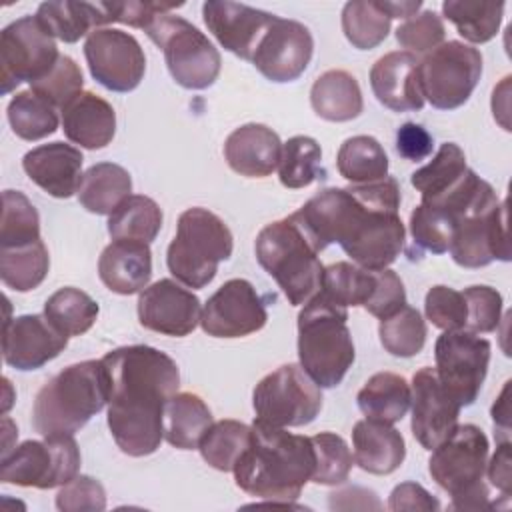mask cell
<instances>
[{
  "label": "cell",
  "instance_id": "32",
  "mask_svg": "<svg viewBox=\"0 0 512 512\" xmlns=\"http://www.w3.org/2000/svg\"><path fill=\"white\" fill-rule=\"evenodd\" d=\"M36 18L56 40L66 44H74L82 36H90L94 30L106 26L104 12L98 2H42L36 10Z\"/></svg>",
  "mask_w": 512,
  "mask_h": 512
},
{
  "label": "cell",
  "instance_id": "2",
  "mask_svg": "<svg viewBox=\"0 0 512 512\" xmlns=\"http://www.w3.org/2000/svg\"><path fill=\"white\" fill-rule=\"evenodd\" d=\"M108 428L116 446L134 458L154 454L164 440L166 400L178 392V364L162 350L134 344L108 352Z\"/></svg>",
  "mask_w": 512,
  "mask_h": 512
},
{
  "label": "cell",
  "instance_id": "33",
  "mask_svg": "<svg viewBox=\"0 0 512 512\" xmlns=\"http://www.w3.org/2000/svg\"><path fill=\"white\" fill-rule=\"evenodd\" d=\"M360 412L376 422L396 424L410 408V384L394 372H376L356 394Z\"/></svg>",
  "mask_w": 512,
  "mask_h": 512
},
{
  "label": "cell",
  "instance_id": "4",
  "mask_svg": "<svg viewBox=\"0 0 512 512\" xmlns=\"http://www.w3.org/2000/svg\"><path fill=\"white\" fill-rule=\"evenodd\" d=\"M110 398V376L100 360L66 366L36 394L32 426L40 436H74Z\"/></svg>",
  "mask_w": 512,
  "mask_h": 512
},
{
  "label": "cell",
  "instance_id": "14",
  "mask_svg": "<svg viewBox=\"0 0 512 512\" xmlns=\"http://www.w3.org/2000/svg\"><path fill=\"white\" fill-rule=\"evenodd\" d=\"M492 346L468 330L442 332L434 344L436 374L460 406L476 402L486 380Z\"/></svg>",
  "mask_w": 512,
  "mask_h": 512
},
{
  "label": "cell",
  "instance_id": "20",
  "mask_svg": "<svg viewBox=\"0 0 512 512\" xmlns=\"http://www.w3.org/2000/svg\"><path fill=\"white\" fill-rule=\"evenodd\" d=\"M202 304L178 280L160 278L138 296V320L144 328L164 336H188L200 324Z\"/></svg>",
  "mask_w": 512,
  "mask_h": 512
},
{
  "label": "cell",
  "instance_id": "60",
  "mask_svg": "<svg viewBox=\"0 0 512 512\" xmlns=\"http://www.w3.org/2000/svg\"><path fill=\"white\" fill-rule=\"evenodd\" d=\"M380 6H382V10L390 18H404V20H408L414 14H418V10L422 8V2L420 0H400V2L380 0Z\"/></svg>",
  "mask_w": 512,
  "mask_h": 512
},
{
  "label": "cell",
  "instance_id": "17",
  "mask_svg": "<svg viewBox=\"0 0 512 512\" xmlns=\"http://www.w3.org/2000/svg\"><path fill=\"white\" fill-rule=\"evenodd\" d=\"M268 312L256 288L244 278L226 280L204 304L200 326L214 338H242L266 326Z\"/></svg>",
  "mask_w": 512,
  "mask_h": 512
},
{
  "label": "cell",
  "instance_id": "7",
  "mask_svg": "<svg viewBox=\"0 0 512 512\" xmlns=\"http://www.w3.org/2000/svg\"><path fill=\"white\" fill-rule=\"evenodd\" d=\"M488 450V436L476 424H458L446 440L432 448L428 472L452 496V510L496 508L484 484Z\"/></svg>",
  "mask_w": 512,
  "mask_h": 512
},
{
  "label": "cell",
  "instance_id": "21",
  "mask_svg": "<svg viewBox=\"0 0 512 512\" xmlns=\"http://www.w3.org/2000/svg\"><path fill=\"white\" fill-rule=\"evenodd\" d=\"M66 346L68 336L44 314H22L4 322L2 358L16 370H38L54 360Z\"/></svg>",
  "mask_w": 512,
  "mask_h": 512
},
{
  "label": "cell",
  "instance_id": "24",
  "mask_svg": "<svg viewBox=\"0 0 512 512\" xmlns=\"http://www.w3.org/2000/svg\"><path fill=\"white\" fill-rule=\"evenodd\" d=\"M82 152L64 142H48L28 150L22 168L28 178L54 198H70L78 194L82 184Z\"/></svg>",
  "mask_w": 512,
  "mask_h": 512
},
{
  "label": "cell",
  "instance_id": "13",
  "mask_svg": "<svg viewBox=\"0 0 512 512\" xmlns=\"http://www.w3.org/2000/svg\"><path fill=\"white\" fill-rule=\"evenodd\" d=\"M56 38L34 16H22L0 32L2 94L22 82H36L58 62Z\"/></svg>",
  "mask_w": 512,
  "mask_h": 512
},
{
  "label": "cell",
  "instance_id": "49",
  "mask_svg": "<svg viewBox=\"0 0 512 512\" xmlns=\"http://www.w3.org/2000/svg\"><path fill=\"white\" fill-rule=\"evenodd\" d=\"M84 76L80 66L66 54H60L54 68L40 80L30 84V90L50 102L54 108H64L76 94L82 92Z\"/></svg>",
  "mask_w": 512,
  "mask_h": 512
},
{
  "label": "cell",
  "instance_id": "9",
  "mask_svg": "<svg viewBox=\"0 0 512 512\" xmlns=\"http://www.w3.org/2000/svg\"><path fill=\"white\" fill-rule=\"evenodd\" d=\"M144 32L162 48L176 84L186 90H204L216 82L222 66L220 52L194 24L166 12L158 14Z\"/></svg>",
  "mask_w": 512,
  "mask_h": 512
},
{
  "label": "cell",
  "instance_id": "6",
  "mask_svg": "<svg viewBox=\"0 0 512 512\" xmlns=\"http://www.w3.org/2000/svg\"><path fill=\"white\" fill-rule=\"evenodd\" d=\"M256 260L276 280L292 306H304L322 288L318 250L294 214L266 224L256 236Z\"/></svg>",
  "mask_w": 512,
  "mask_h": 512
},
{
  "label": "cell",
  "instance_id": "19",
  "mask_svg": "<svg viewBox=\"0 0 512 512\" xmlns=\"http://www.w3.org/2000/svg\"><path fill=\"white\" fill-rule=\"evenodd\" d=\"M410 408V428L416 442L422 448L432 450L454 432L462 406L442 386L436 370L424 366L412 376Z\"/></svg>",
  "mask_w": 512,
  "mask_h": 512
},
{
  "label": "cell",
  "instance_id": "22",
  "mask_svg": "<svg viewBox=\"0 0 512 512\" xmlns=\"http://www.w3.org/2000/svg\"><path fill=\"white\" fill-rule=\"evenodd\" d=\"M202 18L224 50L250 62L258 40L276 14L230 0H208L202 4Z\"/></svg>",
  "mask_w": 512,
  "mask_h": 512
},
{
  "label": "cell",
  "instance_id": "53",
  "mask_svg": "<svg viewBox=\"0 0 512 512\" xmlns=\"http://www.w3.org/2000/svg\"><path fill=\"white\" fill-rule=\"evenodd\" d=\"M56 508L60 512H100L106 508V490L96 478L78 474L58 490Z\"/></svg>",
  "mask_w": 512,
  "mask_h": 512
},
{
  "label": "cell",
  "instance_id": "39",
  "mask_svg": "<svg viewBox=\"0 0 512 512\" xmlns=\"http://www.w3.org/2000/svg\"><path fill=\"white\" fill-rule=\"evenodd\" d=\"M466 168L464 150L454 142H444L426 166L412 172L410 184L420 192V202H430L450 190Z\"/></svg>",
  "mask_w": 512,
  "mask_h": 512
},
{
  "label": "cell",
  "instance_id": "54",
  "mask_svg": "<svg viewBox=\"0 0 512 512\" xmlns=\"http://www.w3.org/2000/svg\"><path fill=\"white\" fill-rule=\"evenodd\" d=\"M406 304V290L400 280V276L390 270H374V286L370 292V298L362 306L368 314L376 316L378 320H384L398 312Z\"/></svg>",
  "mask_w": 512,
  "mask_h": 512
},
{
  "label": "cell",
  "instance_id": "44",
  "mask_svg": "<svg viewBox=\"0 0 512 512\" xmlns=\"http://www.w3.org/2000/svg\"><path fill=\"white\" fill-rule=\"evenodd\" d=\"M378 336L388 354L412 358L420 354L426 344V322L414 306L404 304L398 312L380 320Z\"/></svg>",
  "mask_w": 512,
  "mask_h": 512
},
{
  "label": "cell",
  "instance_id": "56",
  "mask_svg": "<svg viewBox=\"0 0 512 512\" xmlns=\"http://www.w3.org/2000/svg\"><path fill=\"white\" fill-rule=\"evenodd\" d=\"M434 138L432 134L416 124V122H404L396 132V152L410 162H420L432 154Z\"/></svg>",
  "mask_w": 512,
  "mask_h": 512
},
{
  "label": "cell",
  "instance_id": "52",
  "mask_svg": "<svg viewBox=\"0 0 512 512\" xmlns=\"http://www.w3.org/2000/svg\"><path fill=\"white\" fill-rule=\"evenodd\" d=\"M424 314L436 328L444 332L464 330L468 314L464 294L444 284L432 286L424 298Z\"/></svg>",
  "mask_w": 512,
  "mask_h": 512
},
{
  "label": "cell",
  "instance_id": "45",
  "mask_svg": "<svg viewBox=\"0 0 512 512\" xmlns=\"http://www.w3.org/2000/svg\"><path fill=\"white\" fill-rule=\"evenodd\" d=\"M374 286V270L354 262H334L324 268L320 292L342 308L364 306Z\"/></svg>",
  "mask_w": 512,
  "mask_h": 512
},
{
  "label": "cell",
  "instance_id": "3",
  "mask_svg": "<svg viewBox=\"0 0 512 512\" xmlns=\"http://www.w3.org/2000/svg\"><path fill=\"white\" fill-rule=\"evenodd\" d=\"M250 428V444L232 468L236 486L264 502L296 500L316 468L310 436L256 418Z\"/></svg>",
  "mask_w": 512,
  "mask_h": 512
},
{
  "label": "cell",
  "instance_id": "12",
  "mask_svg": "<svg viewBox=\"0 0 512 512\" xmlns=\"http://www.w3.org/2000/svg\"><path fill=\"white\" fill-rule=\"evenodd\" d=\"M80 470V448L74 436H44L14 446L0 460V480L6 484L50 490L64 486Z\"/></svg>",
  "mask_w": 512,
  "mask_h": 512
},
{
  "label": "cell",
  "instance_id": "8",
  "mask_svg": "<svg viewBox=\"0 0 512 512\" xmlns=\"http://www.w3.org/2000/svg\"><path fill=\"white\" fill-rule=\"evenodd\" d=\"M232 248L234 238L226 222L218 214L194 206L178 216L166 264L180 284L198 290L214 280L218 264L232 256Z\"/></svg>",
  "mask_w": 512,
  "mask_h": 512
},
{
  "label": "cell",
  "instance_id": "42",
  "mask_svg": "<svg viewBox=\"0 0 512 512\" xmlns=\"http://www.w3.org/2000/svg\"><path fill=\"white\" fill-rule=\"evenodd\" d=\"M252 428L238 420H218L202 436L200 456L220 472H232L236 460L248 448Z\"/></svg>",
  "mask_w": 512,
  "mask_h": 512
},
{
  "label": "cell",
  "instance_id": "34",
  "mask_svg": "<svg viewBox=\"0 0 512 512\" xmlns=\"http://www.w3.org/2000/svg\"><path fill=\"white\" fill-rule=\"evenodd\" d=\"M388 156L374 136L346 138L336 154V168L352 184H368L388 176Z\"/></svg>",
  "mask_w": 512,
  "mask_h": 512
},
{
  "label": "cell",
  "instance_id": "43",
  "mask_svg": "<svg viewBox=\"0 0 512 512\" xmlns=\"http://www.w3.org/2000/svg\"><path fill=\"white\" fill-rule=\"evenodd\" d=\"M322 150L310 136H292L282 144L278 178L284 188L298 190L310 186L322 176Z\"/></svg>",
  "mask_w": 512,
  "mask_h": 512
},
{
  "label": "cell",
  "instance_id": "27",
  "mask_svg": "<svg viewBox=\"0 0 512 512\" xmlns=\"http://www.w3.org/2000/svg\"><path fill=\"white\" fill-rule=\"evenodd\" d=\"M102 284L122 296L142 292L152 276L150 244L140 240H112L98 258Z\"/></svg>",
  "mask_w": 512,
  "mask_h": 512
},
{
  "label": "cell",
  "instance_id": "29",
  "mask_svg": "<svg viewBox=\"0 0 512 512\" xmlns=\"http://www.w3.org/2000/svg\"><path fill=\"white\" fill-rule=\"evenodd\" d=\"M214 418L206 402L192 392H176L164 404V440L180 450L198 448Z\"/></svg>",
  "mask_w": 512,
  "mask_h": 512
},
{
  "label": "cell",
  "instance_id": "58",
  "mask_svg": "<svg viewBox=\"0 0 512 512\" xmlns=\"http://www.w3.org/2000/svg\"><path fill=\"white\" fill-rule=\"evenodd\" d=\"M486 474L492 486H496L504 498H510V442L500 440L494 456L486 462Z\"/></svg>",
  "mask_w": 512,
  "mask_h": 512
},
{
  "label": "cell",
  "instance_id": "41",
  "mask_svg": "<svg viewBox=\"0 0 512 512\" xmlns=\"http://www.w3.org/2000/svg\"><path fill=\"white\" fill-rule=\"evenodd\" d=\"M58 108H54L50 102H46L42 96H38L32 90L18 92L8 102V122L12 126V132L28 142L42 140L58 130Z\"/></svg>",
  "mask_w": 512,
  "mask_h": 512
},
{
  "label": "cell",
  "instance_id": "47",
  "mask_svg": "<svg viewBox=\"0 0 512 512\" xmlns=\"http://www.w3.org/2000/svg\"><path fill=\"white\" fill-rule=\"evenodd\" d=\"M310 440L316 454V468L310 482L322 486L344 484L354 466V456L346 440L334 432H318Z\"/></svg>",
  "mask_w": 512,
  "mask_h": 512
},
{
  "label": "cell",
  "instance_id": "55",
  "mask_svg": "<svg viewBox=\"0 0 512 512\" xmlns=\"http://www.w3.org/2000/svg\"><path fill=\"white\" fill-rule=\"evenodd\" d=\"M102 12H104V22L112 24H128L132 28H142L146 30L148 24L158 16L166 14L180 4H166V2H138V0H112V2H98Z\"/></svg>",
  "mask_w": 512,
  "mask_h": 512
},
{
  "label": "cell",
  "instance_id": "59",
  "mask_svg": "<svg viewBox=\"0 0 512 512\" xmlns=\"http://www.w3.org/2000/svg\"><path fill=\"white\" fill-rule=\"evenodd\" d=\"M328 506L334 510H350V508H380V502L376 498V494L372 490L360 488V486H352L332 492L328 498Z\"/></svg>",
  "mask_w": 512,
  "mask_h": 512
},
{
  "label": "cell",
  "instance_id": "46",
  "mask_svg": "<svg viewBox=\"0 0 512 512\" xmlns=\"http://www.w3.org/2000/svg\"><path fill=\"white\" fill-rule=\"evenodd\" d=\"M40 240V216L34 204L18 190L2 192L0 248L22 246Z\"/></svg>",
  "mask_w": 512,
  "mask_h": 512
},
{
  "label": "cell",
  "instance_id": "10",
  "mask_svg": "<svg viewBox=\"0 0 512 512\" xmlns=\"http://www.w3.org/2000/svg\"><path fill=\"white\" fill-rule=\"evenodd\" d=\"M482 54L460 40H448L424 54L418 82L424 102L438 110H454L468 102L482 76Z\"/></svg>",
  "mask_w": 512,
  "mask_h": 512
},
{
  "label": "cell",
  "instance_id": "57",
  "mask_svg": "<svg viewBox=\"0 0 512 512\" xmlns=\"http://www.w3.org/2000/svg\"><path fill=\"white\" fill-rule=\"evenodd\" d=\"M388 510L402 512V510H426L436 512L440 510L438 498H434L424 486L416 482H402L398 484L390 498H388Z\"/></svg>",
  "mask_w": 512,
  "mask_h": 512
},
{
  "label": "cell",
  "instance_id": "37",
  "mask_svg": "<svg viewBox=\"0 0 512 512\" xmlns=\"http://www.w3.org/2000/svg\"><path fill=\"white\" fill-rule=\"evenodd\" d=\"M162 228V210L160 206L144 196H128L110 216H108V234L112 240H140L150 244Z\"/></svg>",
  "mask_w": 512,
  "mask_h": 512
},
{
  "label": "cell",
  "instance_id": "16",
  "mask_svg": "<svg viewBox=\"0 0 512 512\" xmlns=\"http://www.w3.org/2000/svg\"><path fill=\"white\" fill-rule=\"evenodd\" d=\"M448 252L462 268H482L494 260L510 262L506 200L484 204L462 216L454 226Z\"/></svg>",
  "mask_w": 512,
  "mask_h": 512
},
{
  "label": "cell",
  "instance_id": "61",
  "mask_svg": "<svg viewBox=\"0 0 512 512\" xmlns=\"http://www.w3.org/2000/svg\"><path fill=\"white\" fill-rule=\"evenodd\" d=\"M506 396H508V382L504 384L500 398L492 406V418H494V424H502L508 430V400H506Z\"/></svg>",
  "mask_w": 512,
  "mask_h": 512
},
{
  "label": "cell",
  "instance_id": "40",
  "mask_svg": "<svg viewBox=\"0 0 512 512\" xmlns=\"http://www.w3.org/2000/svg\"><path fill=\"white\" fill-rule=\"evenodd\" d=\"M392 18L382 10L380 0H352L342 8V32L358 50H372L390 32Z\"/></svg>",
  "mask_w": 512,
  "mask_h": 512
},
{
  "label": "cell",
  "instance_id": "15",
  "mask_svg": "<svg viewBox=\"0 0 512 512\" xmlns=\"http://www.w3.org/2000/svg\"><path fill=\"white\" fill-rule=\"evenodd\" d=\"M84 58L92 78L112 92L134 90L146 72L140 42L116 28L94 30L84 42Z\"/></svg>",
  "mask_w": 512,
  "mask_h": 512
},
{
  "label": "cell",
  "instance_id": "28",
  "mask_svg": "<svg viewBox=\"0 0 512 512\" xmlns=\"http://www.w3.org/2000/svg\"><path fill=\"white\" fill-rule=\"evenodd\" d=\"M354 462L368 474L386 476L396 472L406 458L404 436L384 422L358 420L352 428Z\"/></svg>",
  "mask_w": 512,
  "mask_h": 512
},
{
  "label": "cell",
  "instance_id": "36",
  "mask_svg": "<svg viewBox=\"0 0 512 512\" xmlns=\"http://www.w3.org/2000/svg\"><path fill=\"white\" fill-rule=\"evenodd\" d=\"M442 14L456 26L464 40L472 44H484L490 42L500 30L504 2L446 0L442 2Z\"/></svg>",
  "mask_w": 512,
  "mask_h": 512
},
{
  "label": "cell",
  "instance_id": "25",
  "mask_svg": "<svg viewBox=\"0 0 512 512\" xmlns=\"http://www.w3.org/2000/svg\"><path fill=\"white\" fill-rule=\"evenodd\" d=\"M280 154V136L266 124H242L224 142L226 164L246 178L270 176L278 168Z\"/></svg>",
  "mask_w": 512,
  "mask_h": 512
},
{
  "label": "cell",
  "instance_id": "5",
  "mask_svg": "<svg viewBox=\"0 0 512 512\" xmlns=\"http://www.w3.org/2000/svg\"><path fill=\"white\" fill-rule=\"evenodd\" d=\"M348 308H342L318 292L298 312V360L300 368L320 386H338L356 352L346 324Z\"/></svg>",
  "mask_w": 512,
  "mask_h": 512
},
{
  "label": "cell",
  "instance_id": "18",
  "mask_svg": "<svg viewBox=\"0 0 512 512\" xmlns=\"http://www.w3.org/2000/svg\"><path fill=\"white\" fill-rule=\"evenodd\" d=\"M314 38L298 22L276 16L258 40L250 62L270 82H292L304 74L312 60Z\"/></svg>",
  "mask_w": 512,
  "mask_h": 512
},
{
  "label": "cell",
  "instance_id": "38",
  "mask_svg": "<svg viewBox=\"0 0 512 512\" xmlns=\"http://www.w3.org/2000/svg\"><path fill=\"white\" fill-rule=\"evenodd\" d=\"M96 300L80 288L64 286L44 302V316L68 338L88 332L98 318Z\"/></svg>",
  "mask_w": 512,
  "mask_h": 512
},
{
  "label": "cell",
  "instance_id": "50",
  "mask_svg": "<svg viewBox=\"0 0 512 512\" xmlns=\"http://www.w3.org/2000/svg\"><path fill=\"white\" fill-rule=\"evenodd\" d=\"M446 28L434 10H422L396 28V40L406 52L428 54L444 42Z\"/></svg>",
  "mask_w": 512,
  "mask_h": 512
},
{
  "label": "cell",
  "instance_id": "35",
  "mask_svg": "<svg viewBox=\"0 0 512 512\" xmlns=\"http://www.w3.org/2000/svg\"><path fill=\"white\" fill-rule=\"evenodd\" d=\"M50 268V256L44 240L22 246L0 248V280L16 292L38 288Z\"/></svg>",
  "mask_w": 512,
  "mask_h": 512
},
{
  "label": "cell",
  "instance_id": "26",
  "mask_svg": "<svg viewBox=\"0 0 512 512\" xmlns=\"http://www.w3.org/2000/svg\"><path fill=\"white\" fill-rule=\"evenodd\" d=\"M60 114L64 136L80 148L100 150L116 134V112L112 104L90 90L76 94Z\"/></svg>",
  "mask_w": 512,
  "mask_h": 512
},
{
  "label": "cell",
  "instance_id": "23",
  "mask_svg": "<svg viewBox=\"0 0 512 512\" xmlns=\"http://www.w3.org/2000/svg\"><path fill=\"white\" fill-rule=\"evenodd\" d=\"M418 64V56L406 50L380 56L370 68V88L376 100L392 112L422 110Z\"/></svg>",
  "mask_w": 512,
  "mask_h": 512
},
{
  "label": "cell",
  "instance_id": "51",
  "mask_svg": "<svg viewBox=\"0 0 512 512\" xmlns=\"http://www.w3.org/2000/svg\"><path fill=\"white\" fill-rule=\"evenodd\" d=\"M466 300V326L464 330L474 334L494 332L502 320V294L486 284L464 288Z\"/></svg>",
  "mask_w": 512,
  "mask_h": 512
},
{
  "label": "cell",
  "instance_id": "1",
  "mask_svg": "<svg viewBox=\"0 0 512 512\" xmlns=\"http://www.w3.org/2000/svg\"><path fill=\"white\" fill-rule=\"evenodd\" d=\"M398 208L400 186L386 176L348 188H324L292 214L318 252L340 244L354 264L384 270L396 262L406 240Z\"/></svg>",
  "mask_w": 512,
  "mask_h": 512
},
{
  "label": "cell",
  "instance_id": "31",
  "mask_svg": "<svg viewBox=\"0 0 512 512\" xmlns=\"http://www.w3.org/2000/svg\"><path fill=\"white\" fill-rule=\"evenodd\" d=\"M132 192V178L126 168L114 162L92 164L78 188V202L92 214L110 216Z\"/></svg>",
  "mask_w": 512,
  "mask_h": 512
},
{
  "label": "cell",
  "instance_id": "30",
  "mask_svg": "<svg viewBox=\"0 0 512 512\" xmlns=\"http://www.w3.org/2000/svg\"><path fill=\"white\" fill-rule=\"evenodd\" d=\"M312 110L328 122H348L362 114L364 100L358 80L346 70H326L310 88Z\"/></svg>",
  "mask_w": 512,
  "mask_h": 512
},
{
  "label": "cell",
  "instance_id": "11",
  "mask_svg": "<svg viewBox=\"0 0 512 512\" xmlns=\"http://www.w3.org/2000/svg\"><path fill=\"white\" fill-rule=\"evenodd\" d=\"M252 406L256 420L280 428H298L320 414L322 392L300 364H282L256 384Z\"/></svg>",
  "mask_w": 512,
  "mask_h": 512
},
{
  "label": "cell",
  "instance_id": "48",
  "mask_svg": "<svg viewBox=\"0 0 512 512\" xmlns=\"http://www.w3.org/2000/svg\"><path fill=\"white\" fill-rule=\"evenodd\" d=\"M410 234L416 246L432 254H444L454 234V218L440 206L420 202L410 214Z\"/></svg>",
  "mask_w": 512,
  "mask_h": 512
}]
</instances>
